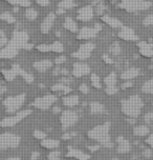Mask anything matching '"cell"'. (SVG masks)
<instances>
[{
	"label": "cell",
	"instance_id": "6da1fadb",
	"mask_svg": "<svg viewBox=\"0 0 153 160\" xmlns=\"http://www.w3.org/2000/svg\"><path fill=\"white\" fill-rule=\"evenodd\" d=\"M144 107V102L138 95H132L129 98L122 100L121 110L122 113L129 118H137Z\"/></svg>",
	"mask_w": 153,
	"mask_h": 160
},
{
	"label": "cell",
	"instance_id": "7a4b0ae2",
	"mask_svg": "<svg viewBox=\"0 0 153 160\" xmlns=\"http://www.w3.org/2000/svg\"><path fill=\"white\" fill-rule=\"evenodd\" d=\"M109 131H110V124L108 122H106V123H103V124H100V125H97V127L92 128L91 130L87 133V136H88L89 139L99 142L101 147L112 148L113 143L111 142V139H110Z\"/></svg>",
	"mask_w": 153,
	"mask_h": 160
},
{
	"label": "cell",
	"instance_id": "3957f363",
	"mask_svg": "<svg viewBox=\"0 0 153 160\" xmlns=\"http://www.w3.org/2000/svg\"><path fill=\"white\" fill-rule=\"evenodd\" d=\"M151 5V2L147 0H122L118 7L128 13H135L148 10Z\"/></svg>",
	"mask_w": 153,
	"mask_h": 160
},
{
	"label": "cell",
	"instance_id": "277c9868",
	"mask_svg": "<svg viewBox=\"0 0 153 160\" xmlns=\"http://www.w3.org/2000/svg\"><path fill=\"white\" fill-rule=\"evenodd\" d=\"M25 94H19L17 96H11L7 97L3 100V105L5 107L7 113L10 114H15L18 112V110H20L22 105L25 102Z\"/></svg>",
	"mask_w": 153,
	"mask_h": 160
},
{
	"label": "cell",
	"instance_id": "5b68a950",
	"mask_svg": "<svg viewBox=\"0 0 153 160\" xmlns=\"http://www.w3.org/2000/svg\"><path fill=\"white\" fill-rule=\"evenodd\" d=\"M32 114L30 110H23V111H19L14 114L13 116L10 117H5L2 120H0V127L2 128H12L14 125H16L17 123L21 122L22 120L25 119L28 115Z\"/></svg>",
	"mask_w": 153,
	"mask_h": 160
},
{
	"label": "cell",
	"instance_id": "8992f818",
	"mask_svg": "<svg viewBox=\"0 0 153 160\" xmlns=\"http://www.w3.org/2000/svg\"><path fill=\"white\" fill-rule=\"evenodd\" d=\"M20 137L12 133L0 134V150L5 148H14L20 144Z\"/></svg>",
	"mask_w": 153,
	"mask_h": 160
},
{
	"label": "cell",
	"instance_id": "52a82bcc",
	"mask_svg": "<svg viewBox=\"0 0 153 160\" xmlns=\"http://www.w3.org/2000/svg\"><path fill=\"white\" fill-rule=\"evenodd\" d=\"M56 101H57V97L55 95H53V94H49V95L39 97V98L34 100L33 107L41 111H46V110H49Z\"/></svg>",
	"mask_w": 153,
	"mask_h": 160
},
{
	"label": "cell",
	"instance_id": "ba28073f",
	"mask_svg": "<svg viewBox=\"0 0 153 160\" xmlns=\"http://www.w3.org/2000/svg\"><path fill=\"white\" fill-rule=\"evenodd\" d=\"M79 120V117L73 111L66 110L64 112H62L61 117H60V123L62 125L63 130H66L70 127H72L73 124H76Z\"/></svg>",
	"mask_w": 153,
	"mask_h": 160
},
{
	"label": "cell",
	"instance_id": "9c48e42d",
	"mask_svg": "<svg viewBox=\"0 0 153 160\" xmlns=\"http://www.w3.org/2000/svg\"><path fill=\"white\" fill-rule=\"evenodd\" d=\"M95 45L91 43V42H86V43H83L80 45L79 50L72 54L73 58L80 59V60H85L88 59L90 56H91V53L95 51Z\"/></svg>",
	"mask_w": 153,
	"mask_h": 160
},
{
	"label": "cell",
	"instance_id": "30bf717a",
	"mask_svg": "<svg viewBox=\"0 0 153 160\" xmlns=\"http://www.w3.org/2000/svg\"><path fill=\"white\" fill-rule=\"evenodd\" d=\"M102 30V27L99 23H97L93 28H88V27H84L82 28L79 32L76 38L79 40H89L92 39L95 37H97L98 33Z\"/></svg>",
	"mask_w": 153,
	"mask_h": 160
},
{
	"label": "cell",
	"instance_id": "8fae6325",
	"mask_svg": "<svg viewBox=\"0 0 153 160\" xmlns=\"http://www.w3.org/2000/svg\"><path fill=\"white\" fill-rule=\"evenodd\" d=\"M28 35L25 32H15L13 34L12 39L10 40V43L15 45L17 48H25L27 44Z\"/></svg>",
	"mask_w": 153,
	"mask_h": 160
},
{
	"label": "cell",
	"instance_id": "7c38bea8",
	"mask_svg": "<svg viewBox=\"0 0 153 160\" xmlns=\"http://www.w3.org/2000/svg\"><path fill=\"white\" fill-rule=\"evenodd\" d=\"M118 38L124 40V41H137L138 36L131 28L123 25L118 32Z\"/></svg>",
	"mask_w": 153,
	"mask_h": 160
},
{
	"label": "cell",
	"instance_id": "4fadbf2b",
	"mask_svg": "<svg viewBox=\"0 0 153 160\" xmlns=\"http://www.w3.org/2000/svg\"><path fill=\"white\" fill-rule=\"evenodd\" d=\"M93 15H95V8H93L91 5H86V7L81 8L80 10L78 11V18L80 21L86 22L89 21L93 18Z\"/></svg>",
	"mask_w": 153,
	"mask_h": 160
},
{
	"label": "cell",
	"instance_id": "5bb4252c",
	"mask_svg": "<svg viewBox=\"0 0 153 160\" xmlns=\"http://www.w3.org/2000/svg\"><path fill=\"white\" fill-rule=\"evenodd\" d=\"M90 73V68L88 64L83 63V62H76L73 64L72 68V75L76 77V78H80V77L86 76Z\"/></svg>",
	"mask_w": 153,
	"mask_h": 160
},
{
	"label": "cell",
	"instance_id": "9a60e30c",
	"mask_svg": "<svg viewBox=\"0 0 153 160\" xmlns=\"http://www.w3.org/2000/svg\"><path fill=\"white\" fill-rule=\"evenodd\" d=\"M56 20V14L55 13H49L45 18L43 19V21L41 22L40 25V31L42 34H49V31L52 30L53 27Z\"/></svg>",
	"mask_w": 153,
	"mask_h": 160
},
{
	"label": "cell",
	"instance_id": "2e32d148",
	"mask_svg": "<svg viewBox=\"0 0 153 160\" xmlns=\"http://www.w3.org/2000/svg\"><path fill=\"white\" fill-rule=\"evenodd\" d=\"M19 52V48H17L15 45L7 42V44L4 48H1L0 51V58L1 59H10L14 58Z\"/></svg>",
	"mask_w": 153,
	"mask_h": 160
},
{
	"label": "cell",
	"instance_id": "e0dca14e",
	"mask_svg": "<svg viewBox=\"0 0 153 160\" xmlns=\"http://www.w3.org/2000/svg\"><path fill=\"white\" fill-rule=\"evenodd\" d=\"M138 52L143 57L146 58H151L153 56V45L151 43H148L146 41H140L137 42Z\"/></svg>",
	"mask_w": 153,
	"mask_h": 160
},
{
	"label": "cell",
	"instance_id": "ac0fdd59",
	"mask_svg": "<svg viewBox=\"0 0 153 160\" xmlns=\"http://www.w3.org/2000/svg\"><path fill=\"white\" fill-rule=\"evenodd\" d=\"M66 157L75 158L76 160H89L90 159V155L82 152V151H80V150L73 148L72 147L68 148V152H67V154H66Z\"/></svg>",
	"mask_w": 153,
	"mask_h": 160
},
{
	"label": "cell",
	"instance_id": "d6986e66",
	"mask_svg": "<svg viewBox=\"0 0 153 160\" xmlns=\"http://www.w3.org/2000/svg\"><path fill=\"white\" fill-rule=\"evenodd\" d=\"M33 67L36 71H38L39 73H44L47 70H49L50 68H53V62L50 60L43 59V60H39L33 63Z\"/></svg>",
	"mask_w": 153,
	"mask_h": 160
},
{
	"label": "cell",
	"instance_id": "ffe728a7",
	"mask_svg": "<svg viewBox=\"0 0 153 160\" xmlns=\"http://www.w3.org/2000/svg\"><path fill=\"white\" fill-rule=\"evenodd\" d=\"M101 19L104 23H106L107 25H109V27L112 28H121L123 27L122 21H120V20L118 18H115V17H112L109 15H102Z\"/></svg>",
	"mask_w": 153,
	"mask_h": 160
},
{
	"label": "cell",
	"instance_id": "44dd1931",
	"mask_svg": "<svg viewBox=\"0 0 153 160\" xmlns=\"http://www.w3.org/2000/svg\"><path fill=\"white\" fill-rule=\"evenodd\" d=\"M117 142H118V148H117L118 153L125 154V153L130 152V150H131V145H130L128 140L124 138L123 136L118 137Z\"/></svg>",
	"mask_w": 153,
	"mask_h": 160
},
{
	"label": "cell",
	"instance_id": "7402d4cb",
	"mask_svg": "<svg viewBox=\"0 0 153 160\" xmlns=\"http://www.w3.org/2000/svg\"><path fill=\"white\" fill-rule=\"evenodd\" d=\"M141 71L137 68H129L121 74V78L123 80H131L140 75Z\"/></svg>",
	"mask_w": 153,
	"mask_h": 160
},
{
	"label": "cell",
	"instance_id": "603a6c76",
	"mask_svg": "<svg viewBox=\"0 0 153 160\" xmlns=\"http://www.w3.org/2000/svg\"><path fill=\"white\" fill-rule=\"evenodd\" d=\"M1 74H2L3 78L7 80V81H13V80L15 79L17 76H18L16 64H13L12 68H10V70H2Z\"/></svg>",
	"mask_w": 153,
	"mask_h": 160
},
{
	"label": "cell",
	"instance_id": "cb8c5ba5",
	"mask_svg": "<svg viewBox=\"0 0 153 160\" xmlns=\"http://www.w3.org/2000/svg\"><path fill=\"white\" fill-rule=\"evenodd\" d=\"M62 102L65 107L67 108H73L79 104V97L76 95H68L62 98Z\"/></svg>",
	"mask_w": 153,
	"mask_h": 160
},
{
	"label": "cell",
	"instance_id": "d4e9b609",
	"mask_svg": "<svg viewBox=\"0 0 153 160\" xmlns=\"http://www.w3.org/2000/svg\"><path fill=\"white\" fill-rule=\"evenodd\" d=\"M63 27L65 30H67L68 32H72V33H76L78 32V25L75 22L72 17H66L63 22Z\"/></svg>",
	"mask_w": 153,
	"mask_h": 160
},
{
	"label": "cell",
	"instance_id": "484cf974",
	"mask_svg": "<svg viewBox=\"0 0 153 160\" xmlns=\"http://www.w3.org/2000/svg\"><path fill=\"white\" fill-rule=\"evenodd\" d=\"M89 108H90V113L95 114V115L105 113V107L99 101H92L89 105Z\"/></svg>",
	"mask_w": 153,
	"mask_h": 160
},
{
	"label": "cell",
	"instance_id": "4316f807",
	"mask_svg": "<svg viewBox=\"0 0 153 160\" xmlns=\"http://www.w3.org/2000/svg\"><path fill=\"white\" fill-rule=\"evenodd\" d=\"M60 145V142L55 139H42L41 140V147L49 150H53Z\"/></svg>",
	"mask_w": 153,
	"mask_h": 160
},
{
	"label": "cell",
	"instance_id": "83f0119b",
	"mask_svg": "<svg viewBox=\"0 0 153 160\" xmlns=\"http://www.w3.org/2000/svg\"><path fill=\"white\" fill-rule=\"evenodd\" d=\"M149 128L147 125H137L133 128V134L137 137H145L149 134Z\"/></svg>",
	"mask_w": 153,
	"mask_h": 160
},
{
	"label": "cell",
	"instance_id": "f1b7e54d",
	"mask_svg": "<svg viewBox=\"0 0 153 160\" xmlns=\"http://www.w3.org/2000/svg\"><path fill=\"white\" fill-rule=\"evenodd\" d=\"M52 91L53 92H62L63 94H68L70 93V88L68 87L67 84H64V83H57V84H53L52 88Z\"/></svg>",
	"mask_w": 153,
	"mask_h": 160
},
{
	"label": "cell",
	"instance_id": "f546056e",
	"mask_svg": "<svg viewBox=\"0 0 153 160\" xmlns=\"http://www.w3.org/2000/svg\"><path fill=\"white\" fill-rule=\"evenodd\" d=\"M16 68H17V73H18V76H21L22 78L25 80V81L28 82V83H32V82L34 81V77H33L32 74L26 73L25 71H23L20 67H19V65H17V64H16Z\"/></svg>",
	"mask_w": 153,
	"mask_h": 160
},
{
	"label": "cell",
	"instance_id": "4dcf8cb0",
	"mask_svg": "<svg viewBox=\"0 0 153 160\" xmlns=\"http://www.w3.org/2000/svg\"><path fill=\"white\" fill-rule=\"evenodd\" d=\"M58 7L61 10H70V8L76 7V3L75 0H61L58 3Z\"/></svg>",
	"mask_w": 153,
	"mask_h": 160
},
{
	"label": "cell",
	"instance_id": "1f68e13d",
	"mask_svg": "<svg viewBox=\"0 0 153 160\" xmlns=\"http://www.w3.org/2000/svg\"><path fill=\"white\" fill-rule=\"evenodd\" d=\"M24 16H25V18H26L27 20L33 21V20H36L37 17H38V12H37L35 8L30 7V8H26V10H25Z\"/></svg>",
	"mask_w": 153,
	"mask_h": 160
},
{
	"label": "cell",
	"instance_id": "d6a6232c",
	"mask_svg": "<svg viewBox=\"0 0 153 160\" xmlns=\"http://www.w3.org/2000/svg\"><path fill=\"white\" fill-rule=\"evenodd\" d=\"M3 1L7 2V3H10L12 5H18V7H23V8L30 7V0H3Z\"/></svg>",
	"mask_w": 153,
	"mask_h": 160
},
{
	"label": "cell",
	"instance_id": "836d02e7",
	"mask_svg": "<svg viewBox=\"0 0 153 160\" xmlns=\"http://www.w3.org/2000/svg\"><path fill=\"white\" fill-rule=\"evenodd\" d=\"M117 74L114 72L108 74L106 77L104 78V83L106 84V87H108V85H115L117 84Z\"/></svg>",
	"mask_w": 153,
	"mask_h": 160
},
{
	"label": "cell",
	"instance_id": "e575fe53",
	"mask_svg": "<svg viewBox=\"0 0 153 160\" xmlns=\"http://www.w3.org/2000/svg\"><path fill=\"white\" fill-rule=\"evenodd\" d=\"M141 91L146 94H153V78L146 81L141 87Z\"/></svg>",
	"mask_w": 153,
	"mask_h": 160
},
{
	"label": "cell",
	"instance_id": "d590c367",
	"mask_svg": "<svg viewBox=\"0 0 153 160\" xmlns=\"http://www.w3.org/2000/svg\"><path fill=\"white\" fill-rule=\"evenodd\" d=\"M64 51V45L60 41H55L50 43V52L53 53H62Z\"/></svg>",
	"mask_w": 153,
	"mask_h": 160
},
{
	"label": "cell",
	"instance_id": "8d00e7d4",
	"mask_svg": "<svg viewBox=\"0 0 153 160\" xmlns=\"http://www.w3.org/2000/svg\"><path fill=\"white\" fill-rule=\"evenodd\" d=\"M0 19L3 20V21H5V22H7V23H10V24L15 23V22H16L15 17H14V16L12 15V14L8 13V12L2 13L1 15H0Z\"/></svg>",
	"mask_w": 153,
	"mask_h": 160
},
{
	"label": "cell",
	"instance_id": "74e56055",
	"mask_svg": "<svg viewBox=\"0 0 153 160\" xmlns=\"http://www.w3.org/2000/svg\"><path fill=\"white\" fill-rule=\"evenodd\" d=\"M90 81H91L92 87L95 88H101L102 84H101V79L97 74H92L91 77H90Z\"/></svg>",
	"mask_w": 153,
	"mask_h": 160
},
{
	"label": "cell",
	"instance_id": "f35d334b",
	"mask_svg": "<svg viewBox=\"0 0 153 160\" xmlns=\"http://www.w3.org/2000/svg\"><path fill=\"white\" fill-rule=\"evenodd\" d=\"M109 52L110 54H112V55H114V56H117L121 53V45L118 44V42H114V43H112L110 45Z\"/></svg>",
	"mask_w": 153,
	"mask_h": 160
},
{
	"label": "cell",
	"instance_id": "ab89813d",
	"mask_svg": "<svg viewBox=\"0 0 153 160\" xmlns=\"http://www.w3.org/2000/svg\"><path fill=\"white\" fill-rule=\"evenodd\" d=\"M118 92V88L117 85H108V87H106V88H105V93L107 95H115Z\"/></svg>",
	"mask_w": 153,
	"mask_h": 160
},
{
	"label": "cell",
	"instance_id": "60d3db41",
	"mask_svg": "<svg viewBox=\"0 0 153 160\" xmlns=\"http://www.w3.org/2000/svg\"><path fill=\"white\" fill-rule=\"evenodd\" d=\"M36 50L40 53H49L50 52V44H39L36 47Z\"/></svg>",
	"mask_w": 153,
	"mask_h": 160
},
{
	"label": "cell",
	"instance_id": "b9f144b4",
	"mask_svg": "<svg viewBox=\"0 0 153 160\" xmlns=\"http://www.w3.org/2000/svg\"><path fill=\"white\" fill-rule=\"evenodd\" d=\"M144 27H153V15H147L143 20Z\"/></svg>",
	"mask_w": 153,
	"mask_h": 160
},
{
	"label": "cell",
	"instance_id": "7bdbcfd3",
	"mask_svg": "<svg viewBox=\"0 0 153 160\" xmlns=\"http://www.w3.org/2000/svg\"><path fill=\"white\" fill-rule=\"evenodd\" d=\"M33 136L35 137V138H37V139H40V140L46 138V134H45L44 132H42V131H38V130L34 131Z\"/></svg>",
	"mask_w": 153,
	"mask_h": 160
},
{
	"label": "cell",
	"instance_id": "ee69618b",
	"mask_svg": "<svg viewBox=\"0 0 153 160\" xmlns=\"http://www.w3.org/2000/svg\"><path fill=\"white\" fill-rule=\"evenodd\" d=\"M49 160H61L60 159V152L53 151L49 154Z\"/></svg>",
	"mask_w": 153,
	"mask_h": 160
},
{
	"label": "cell",
	"instance_id": "f6af8a7d",
	"mask_svg": "<svg viewBox=\"0 0 153 160\" xmlns=\"http://www.w3.org/2000/svg\"><path fill=\"white\" fill-rule=\"evenodd\" d=\"M144 120L147 123L149 122H152L153 121V112H150V113H147L145 116H144Z\"/></svg>",
	"mask_w": 153,
	"mask_h": 160
},
{
	"label": "cell",
	"instance_id": "bcb514c9",
	"mask_svg": "<svg viewBox=\"0 0 153 160\" xmlns=\"http://www.w3.org/2000/svg\"><path fill=\"white\" fill-rule=\"evenodd\" d=\"M36 2L40 7H47L50 3V0H36Z\"/></svg>",
	"mask_w": 153,
	"mask_h": 160
},
{
	"label": "cell",
	"instance_id": "7dc6e473",
	"mask_svg": "<svg viewBox=\"0 0 153 160\" xmlns=\"http://www.w3.org/2000/svg\"><path fill=\"white\" fill-rule=\"evenodd\" d=\"M79 90H80V92H81V93H83V94H87V93L89 92L88 87H87V85L85 84V83H82V84L80 85V88H79Z\"/></svg>",
	"mask_w": 153,
	"mask_h": 160
},
{
	"label": "cell",
	"instance_id": "c3c4849f",
	"mask_svg": "<svg viewBox=\"0 0 153 160\" xmlns=\"http://www.w3.org/2000/svg\"><path fill=\"white\" fill-rule=\"evenodd\" d=\"M7 38L5 36L3 37H0V48H4L5 45L7 44Z\"/></svg>",
	"mask_w": 153,
	"mask_h": 160
},
{
	"label": "cell",
	"instance_id": "681fc988",
	"mask_svg": "<svg viewBox=\"0 0 153 160\" xmlns=\"http://www.w3.org/2000/svg\"><path fill=\"white\" fill-rule=\"evenodd\" d=\"M66 61V57L65 56H59V57H57L56 58V63L57 64H62V63H64V62Z\"/></svg>",
	"mask_w": 153,
	"mask_h": 160
},
{
	"label": "cell",
	"instance_id": "f907efd6",
	"mask_svg": "<svg viewBox=\"0 0 153 160\" xmlns=\"http://www.w3.org/2000/svg\"><path fill=\"white\" fill-rule=\"evenodd\" d=\"M145 142L149 145V147L153 148V135H150V136L147 137L146 140H145Z\"/></svg>",
	"mask_w": 153,
	"mask_h": 160
},
{
	"label": "cell",
	"instance_id": "816d5d0a",
	"mask_svg": "<svg viewBox=\"0 0 153 160\" xmlns=\"http://www.w3.org/2000/svg\"><path fill=\"white\" fill-rule=\"evenodd\" d=\"M143 156L145 157V158H151L152 157V151L151 150H144V152H143Z\"/></svg>",
	"mask_w": 153,
	"mask_h": 160
},
{
	"label": "cell",
	"instance_id": "f5cc1de1",
	"mask_svg": "<svg viewBox=\"0 0 153 160\" xmlns=\"http://www.w3.org/2000/svg\"><path fill=\"white\" fill-rule=\"evenodd\" d=\"M102 58H103V60L106 63H113V60H111V58H110L108 55H103Z\"/></svg>",
	"mask_w": 153,
	"mask_h": 160
},
{
	"label": "cell",
	"instance_id": "db71d44e",
	"mask_svg": "<svg viewBox=\"0 0 153 160\" xmlns=\"http://www.w3.org/2000/svg\"><path fill=\"white\" fill-rule=\"evenodd\" d=\"M40 156V153L39 152H33L32 156H30V160H37Z\"/></svg>",
	"mask_w": 153,
	"mask_h": 160
},
{
	"label": "cell",
	"instance_id": "11a10c76",
	"mask_svg": "<svg viewBox=\"0 0 153 160\" xmlns=\"http://www.w3.org/2000/svg\"><path fill=\"white\" fill-rule=\"evenodd\" d=\"M101 145H92V147H88V150L90 152H95V151H98L99 148H100Z\"/></svg>",
	"mask_w": 153,
	"mask_h": 160
},
{
	"label": "cell",
	"instance_id": "9f6ffc18",
	"mask_svg": "<svg viewBox=\"0 0 153 160\" xmlns=\"http://www.w3.org/2000/svg\"><path fill=\"white\" fill-rule=\"evenodd\" d=\"M70 81H72V80H70L68 77H63V78L61 79V83H64V84H68Z\"/></svg>",
	"mask_w": 153,
	"mask_h": 160
},
{
	"label": "cell",
	"instance_id": "6f0895ef",
	"mask_svg": "<svg viewBox=\"0 0 153 160\" xmlns=\"http://www.w3.org/2000/svg\"><path fill=\"white\" fill-rule=\"evenodd\" d=\"M133 87V83L131 81H129V80H127V82H125V83L123 84V88H131Z\"/></svg>",
	"mask_w": 153,
	"mask_h": 160
},
{
	"label": "cell",
	"instance_id": "680465c9",
	"mask_svg": "<svg viewBox=\"0 0 153 160\" xmlns=\"http://www.w3.org/2000/svg\"><path fill=\"white\" fill-rule=\"evenodd\" d=\"M73 136H75V133H69V134H65V135L62 137V138H63L64 140H67V139H70Z\"/></svg>",
	"mask_w": 153,
	"mask_h": 160
},
{
	"label": "cell",
	"instance_id": "91938a15",
	"mask_svg": "<svg viewBox=\"0 0 153 160\" xmlns=\"http://www.w3.org/2000/svg\"><path fill=\"white\" fill-rule=\"evenodd\" d=\"M7 92V88L4 87V85L1 84V82H0V95H2V94H4Z\"/></svg>",
	"mask_w": 153,
	"mask_h": 160
},
{
	"label": "cell",
	"instance_id": "94428289",
	"mask_svg": "<svg viewBox=\"0 0 153 160\" xmlns=\"http://www.w3.org/2000/svg\"><path fill=\"white\" fill-rule=\"evenodd\" d=\"M60 71H61V68H56L55 70H53V74L55 76H58V75H60Z\"/></svg>",
	"mask_w": 153,
	"mask_h": 160
},
{
	"label": "cell",
	"instance_id": "6125c7cd",
	"mask_svg": "<svg viewBox=\"0 0 153 160\" xmlns=\"http://www.w3.org/2000/svg\"><path fill=\"white\" fill-rule=\"evenodd\" d=\"M60 111H61V108H58V107H56V108H53V113H60Z\"/></svg>",
	"mask_w": 153,
	"mask_h": 160
},
{
	"label": "cell",
	"instance_id": "be15d7a7",
	"mask_svg": "<svg viewBox=\"0 0 153 160\" xmlns=\"http://www.w3.org/2000/svg\"><path fill=\"white\" fill-rule=\"evenodd\" d=\"M3 36H5V35H4V33H3V31L0 30V37H3Z\"/></svg>",
	"mask_w": 153,
	"mask_h": 160
},
{
	"label": "cell",
	"instance_id": "e7e4bbea",
	"mask_svg": "<svg viewBox=\"0 0 153 160\" xmlns=\"http://www.w3.org/2000/svg\"><path fill=\"white\" fill-rule=\"evenodd\" d=\"M4 160H20L19 158H7V159H4Z\"/></svg>",
	"mask_w": 153,
	"mask_h": 160
},
{
	"label": "cell",
	"instance_id": "03108f58",
	"mask_svg": "<svg viewBox=\"0 0 153 160\" xmlns=\"http://www.w3.org/2000/svg\"><path fill=\"white\" fill-rule=\"evenodd\" d=\"M111 160H118L117 158H113V159H111Z\"/></svg>",
	"mask_w": 153,
	"mask_h": 160
}]
</instances>
